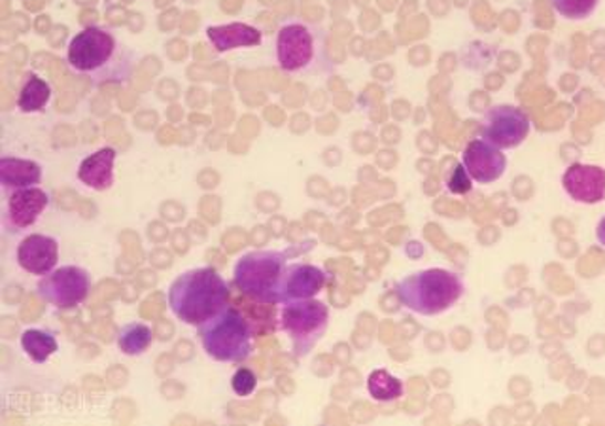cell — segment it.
Returning <instances> with one entry per match:
<instances>
[{
    "instance_id": "cb8c5ba5",
    "label": "cell",
    "mask_w": 605,
    "mask_h": 426,
    "mask_svg": "<svg viewBox=\"0 0 605 426\" xmlns=\"http://www.w3.org/2000/svg\"><path fill=\"white\" fill-rule=\"evenodd\" d=\"M596 240H598L599 245L605 248V216L599 220L598 226H596Z\"/></svg>"
},
{
    "instance_id": "277c9868",
    "label": "cell",
    "mask_w": 605,
    "mask_h": 426,
    "mask_svg": "<svg viewBox=\"0 0 605 426\" xmlns=\"http://www.w3.org/2000/svg\"><path fill=\"white\" fill-rule=\"evenodd\" d=\"M396 294L400 297L401 305L412 313L422 317H435L452 310L462 300L465 284L458 273L432 267L401 278L396 286Z\"/></svg>"
},
{
    "instance_id": "8fae6325",
    "label": "cell",
    "mask_w": 605,
    "mask_h": 426,
    "mask_svg": "<svg viewBox=\"0 0 605 426\" xmlns=\"http://www.w3.org/2000/svg\"><path fill=\"white\" fill-rule=\"evenodd\" d=\"M462 165L471 181L476 184H492L500 181L505 173L507 158L503 154V150L481 136V139H473L465 146Z\"/></svg>"
},
{
    "instance_id": "ac0fdd59",
    "label": "cell",
    "mask_w": 605,
    "mask_h": 426,
    "mask_svg": "<svg viewBox=\"0 0 605 426\" xmlns=\"http://www.w3.org/2000/svg\"><path fill=\"white\" fill-rule=\"evenodd\" d=\"M52 98V85L48 84L42 78L37 77V74H29L23 85H21L18 109L23 114H37V112H42L50 104Z\"/></svg>"
},
{
    "instance_id": "7a4b0ae2",
    "label": "cell",
    "mask_w": 605,
    "mask_h": 426,
    "mask_svg": "<svg viewBox=\"0 0 605 426\" xmlns=\"http://www.w3.org/2000/svg\"><path fill=\"white\" fill-rule=\"evenodd\" d=\"M168 307L174 317L199 328L229 304V284L213 267H199L182 273L171 284Z\"/></svg>"
},
{
    "instance_id": "9a60e30c",
    "label": "cell",
    "mask_w": 605,
    "mask_h": 426,
    "mask_svg": "<svg viewBox=\"0 0 605 426\" xmlns=\"http://www.w3.org/2000/svg\"><path fill=\"white\" fill-rule=\"evenodd\" d=\"M206 39L216 52L226 53L238 48L262 45L264 33L248 23H227V26L208 27Z\"/></svg>"
},
{
    "instance_id": "5b68a950",
    "label": "cell",
    "mask_w": 605,
    "mask_h": 426,
    "mask_svg": "<svg viewBox=\"0 0 605 426\" xmlns=\"http://www.w3.org/2000/svg\"><path fill=\"white\" fill-rule=\"evenodd\" d=\"M201 345L206 356L224 364H243L254 353V328L235 307L199 326Z\"/></svg>"
},
{
    "instance_id": "5bb4252c",
    "label": "cell",
    "mask_w": 605,
    "mask_h": 426,
    "mask_svg": "<svg viewBox=\"0 0 605 426\" xmlns=\"http://www.w3.org/2000/svg\"><path fill=\"white\" fill-rule=\"evenodd\" d=\"M326 281H328V275L320 267H316V265H288L286 277H284L283 304L318 296L322 292L324 286H326Z\"/></svg>"
},
{
    "instance_id": "ba28073f",
    "label": "cell",
    "mask_w": 605,
    "mask_h": 426,
    "mask_svg": "<svg viewBox=\"0 0 605 426\" xmlns=\"http://www.w3.org/2000/svg\"><path fill=\"white\" fill-rule=\"evenodd\" d=\"M91 291V275L80 265H61L40 278L37 284L40 300L55 310H74L84 304Z\"/></svg>"
},
{
    "instance_id": "8992f818",
    "label": "cell",
    "mask_w": 605,
    "mask_h": 426,
    "mask_svg": "<svg viewBox=\"0 0 605 426\" xmlns=\"http://www.w3.org/2000/svg\"><path fill=\"white\" fill-rule=\"evenodd\" d=\"M288 258L284 252L254 251L240 256L233 278L238 291L259 304H283V286Z\"/></svg>"
},
{
    "instance_id": "3957f363",
    "label": "cell",
    "mask_w": 605,
    "mask_h": 426,
    "mask_svg": "<svg viewBox=\"0 0 605 426\" xmlns=\"http://www.w3.org/2000/svg\"><path fill=\"white\" fill-rule=\"evenodd\" d=\"M277 63L288 74H326L334 71L328 34L309 21H286L277 33Z\"/></svg>"
},
{
    "instance_id": "7c38bea8",
    "label": "cell",
    "mask_w": 605,
    "mask_h": 426,
    "mask_svg": "<svg viewBox=\"0 0 605 426\" xmlns=\"http://www.w3.org/2000/svg\"><path fill=\"white\" fill-rule=\"evenodd\" d=\"M562 187L570 200L596 205L605 200V169L591 163H573L562 175Z\"/></svg>"
},
{
    "instance_id": "9c48e42d",
    "label": "cell",
    "mask_w": 605,
    "mask_h": 426,
    "mask_svg": "<svg viewBox=\"0 0 605 426\" xmlns=\"http://www.w3.org/2000/svg\"><path fill=\"white\" fill-rule=\"evenodd\" d=\"M532 131V122L524 110L513 104H498L484 114L481 136L500 150L519 149Z\"/></svg>"
},
{
    "instance_id": "7402d4cb",
    "label": "cell",
    "mask_w": 605,
    "mask_h": 426,
    "mask_svg": "<svg viewBox=\"0 0 605 426\" xmlns=\"http://www.w3.org/2000/svg\"><path fill=\"white\" fill-rule=\"evenodd\" d=\"M551 4L554 12L564 20L583 21L588 20L596 12L599 0H551Z\"/></svg>"
},
{
    "instance_id": "4fadbf2b",
    "label": "cell",
    "mask_w": 605,
    "mask_h": 426,
    "mask_svg": "<svg viewBox=\"0 0 605 426\" xmlns=\"http://www.w3.org/2000/svg\"><path fill=\"white\" fill-rule=\"evenodd\" d=\"M59 260V243L50 235H27L18 246V264L31 275H48L55 270Z\"/></svg>"
},
{
    "instance_id": "ffe728a7",
    "label": "cell",
    "mask_w": 605,
    "mask_h": 426,
    "mask_svg": "<svg viewBox=\"0 0 605 426\" xmlns=\"http://www.w3.org/2000/svg\"><path fill=\"white\" fill-rule=\"evenodd\" d=\"M21 347L25 355L37 364H44L50 361L59 349L58 339L50 332L44 329H25L21 336Z\"/></svg>"
},
{
    "instance_id": "e0dca14e",
    "label": "cell",
    "mask_w": 605,
    "mask_h": 426,
    "mask_svg": "<svg viewBox=\"0 0 605 426\" xmlns=\"http://www.w3.org/2000/svg\"><path fill=\"white\" fill-rule=\"evenodd\" d=\"M40 182H42L40 163L8 155L0 160V184L4 187V194L21 187L39 186Z\"/></svg>"
},
{
    "instance_id": "52a82bcc",
    "label": "cell",
    "mask_w": 605,
    "mask_h": 426,
    "mask_svg": "<svg viewBox=\"0 0 605 426\" xmlns=\"http://www.w3.org/2000/svg\"><path fill=\"white\" fill-rule=\"evenodd\" d=\"M328 305L315 297L286 302L280 307V328L290 337L291 353L296 358L309 356L328 332Z\"/></svg>"
},
{
    "instance_id": "603a6c76",
    "label": "cell",
    "mask_w": 605,
    "mask_h": 426,
    "mask_svg": "<svg viewBox=\"0 0 605 426\" xmlns=\"http://www.w3.org/2000/svg\"><path fill=\"white\" fill-rule=\"evenodd\" d=\"M232 387L237 396H250L258 388V377L250 368H238L233 375Z\"/></svg>"
},
{
    "instance_id": "44dd1931",
    "label": "cell",
    "mask_w": 605,
    "mask_h": 426,
    "mask_svg": "<svg viewBox=\"0 0 605 426\" xmlns=\"http://www.w3.org/2000/svg\"><path fill=\"white\" fill-rule=\"evenodd\" d=\"M368 390L373 400L388 404V402L400 400L406 387L401 379L387 369H375L368 377Z\"/></svg>"
},
{
    "instance_id": "2e32d148",
    "label": "cell",
    "mask_w": 605,
    "mask_h": 426,
    "mask_svg": "<svg viewBox=\"0 0 605 426\" xmlns=\"http://www.w3.org/2000/svg\"><path fill=\"white\" fill-rule=\"evenodd\" d=\"M116 155V150L110 149V146L98 150L95 154H91L82 162L78 169V179L95 192H106L114 186Z\"/></svg>"
},
{
    "instance_id": "30bf717a",
    "label": "cell",
    "mask_w": 605,
    "mask_h": 426,
    "mask_svg": "<svg viewBox=\"0 0 605 426\" xmlns=\"http://www.w3.org/2000/svg\"><path fill=\"white\" fill-rule=\"evenodd\" d=\"M50 201V194L40 186L13 190L7 194L2 224L10 233H23L39 222Z\"/></svg>"
},
{
    "instance_id": "d6986e66",
    "label": "cell",
    "mask_w": 605,
    "mask_h": 426,
    "mask_svg": "<svg viewBox=\"0 0 605 426\" xmlns=\"http://www.w3.org/2000/svg\"><path fill=\"white\" fill-rule=\"evenodd\" d=\"M152 343H154V332L148 324L130 323L117 332L116 345L123 355H144L152 347Z\"/></svg>"
},
{
    "instance_id": "6da1fadb",
    "label": "cell",
    "mask_w": 605,
    "mask_h": 426,
    "mask_svg": "<svg viewBox=\"0 0 605 426\" xmlns=\"http://www.w3.org/2000/svg\"><path fill=\"white\" fill-rule=\"evenodd\" d=\"M66 63L95 85H125L135 74L136 55L109 27H85L69 42Z\"/></svg>"
}]
</instances>
